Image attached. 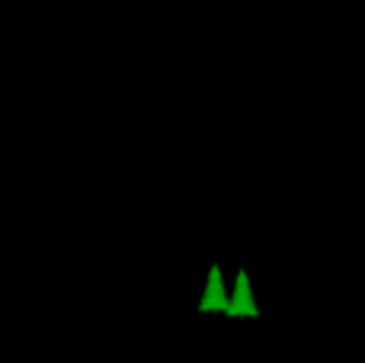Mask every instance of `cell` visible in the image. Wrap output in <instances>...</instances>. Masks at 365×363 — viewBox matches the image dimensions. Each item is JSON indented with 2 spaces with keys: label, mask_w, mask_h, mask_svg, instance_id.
Returning <instances> with one entry per match:
<instances>
[{
  "label": "cell",
  "mask_w": 365,
  "mask_h": 363,
  "mask_svg": "<svg viewBox=\"0 0 365 363\" xmlns=\"http://www.w3.org/2000/svg\"><path fill=\"white\" fill-rule=\"evenodd\" d=\"M225 315L227 319H240V315H247V319H259V309H257V302H253V289H250V277H247V270H240V274L234 277V293L227 296Z\"/></svg>",
  "instance_id": "1"
},
{
  "label": "cell",
  "mask_w": 365,
  "mask_h": 363,
  "mask_svg": "<svg viewBox=\"0 0 365 363\" xmlns=\"http://www.w3.org/2000/svg\"><path fill=\"white\" fill-rule=\"evenodd\" d=\"M225 306H227L225 277H221V267H218V264H212V267H208L205 293H202V302H199V312H225Z\"/></svg>",
  "instance_id": "2"
}]
</instances>
